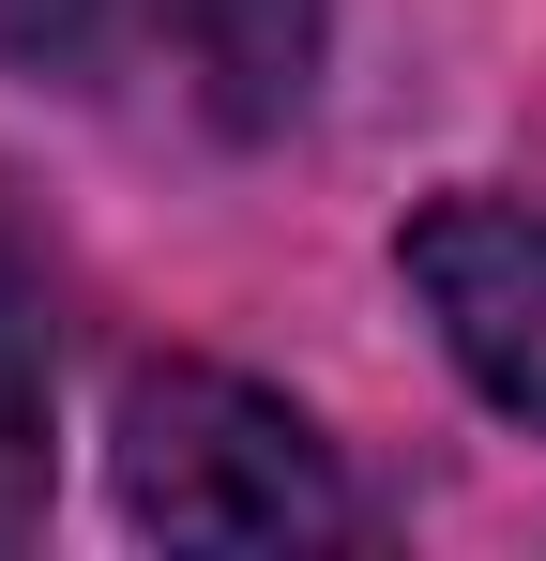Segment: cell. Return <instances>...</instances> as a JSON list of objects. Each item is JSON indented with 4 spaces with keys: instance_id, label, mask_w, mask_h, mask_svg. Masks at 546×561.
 I'll return each instance as SVG.
<instances>
[{
    "instance_id": "1",
    "label": "cell",
    "mask_w": 546,
    "mask_h": 561,
    "mask_svg": "<svg viewBox=\"0 0 546 561\" xmlns=\"http://www.w3.org/2000/svg\"><path fill=\"white\" fill-rule=\"evenodd\" d=\"M122 516L168 547H334V531H364L334 440L228 365L122 379Z\"/></svg>"
},
{
    "instance_id": "3",
    "label": "cell",
    "mask_w": 546,
    "mask_h": 561,
    "mask_svg": "<svg viewBox=\"0 0 546 561\" xmlns=\"http://www.w3.org/2000/svg\"><path fill=\"white\" fill-rule=\"evenodd\" d=\"M168 46L197 106L228 122V137H259L304 106V61H319V0H168Z\"/></svg>"
},
{
    "instance_id": "2",
    "label": "cell",
    "mask_w": 546,
    "mask_h": 561,
    "mask_svg": "<svg viewBox=\"0 0 546 561\" xmlns=\"http://www.w3.org/2000/svg\"><path fill=\"white\" fill-rule=\"evenodd\" d=\"M395 274H410V304L441 319L455 379L546 440V213L532 197H441V213H410Z\"/></svg>"
},
{
    "instance_id": "4",
    "label": "cell",
    "mask_w": 546,
    "mask_h": 561,
    "mask_svg": "<svg viewBox=\"0 0 546 561\" xmlns=\"http://www.w3.org/2000/svg\"><path fill=\"white\" fill-rule=\"evenodd\" d=\"M46 485H61V350H46V288L0 243V547L46 531Z\"/></svg>"
},
{
    "instance_id": "5",
    "label": "cell",
    "mask_w": 546,
    "mask_h": 561,
    "mask_svg": "<svg viewBox=\"0 0 546 561\" xmlns=\"http://www.w3.org/2000/svg\"><path fill=\"white\" fill-rule=\"evenodd\" d=\"M122 46H168V0H0V61L31 77H106Z\"/></svg>"
}]
</instances>
